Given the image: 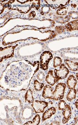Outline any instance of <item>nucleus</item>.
Here are the masks:
<instances>
[{
    "instance_id": "9b49d317",
    "label": "nucleus",
    "mask_w": 78,
    "mask_h": 125,
    "mask_svg": "<svg viewBox=\"0 0 78 125\" xmlns=\"http://www.w3.org/2000/svg\"><path fill=\"white\" fill-rule=\"evenodd\" d=\"M64 62L71 71L75 72L78 71V62H74L69 60H65Z\"/></svg>"
},
{
    "instance_id": "393cba45",
    "label": "nucleus",
    "mask_w": 78,
    "mask_h": 125,
    "mask_svg": "<svg viewBox=\"0 0 78 125\" xmlns=\"http://www.w3.org/2000/svg\"><path fill=\"white\" fill-rule=\"evenodd\" d=\"M76 78H77V79L78 80V73H76Z\"/></svg>"
},
{
    "instance_id": "2eb2a0df",
    "label": "nucleus",
    "mask_w": 78,
    "mask_h": 125,
    "mask_svg": "<svg viewBox=\"0 0 78 125\" xmlns=\"http://www.w3.org/2000/svg\"><path fill=\"white\" fill-rule=\"evenodd\" d=\"M70 17L69 16H67L65 18L61 16H56L55 19L57 22L64 23L68 22L70 20Z\"/></svg>"
},
{
    "instance_id": "4be33fe9",
    "label": "nucleus",
    "mask_w": 78,
    "mask_h": 125,
    "mask_svg": "<svg viewBox=\"0 0 78 125\" xmlns=\"http://www.w3.org/2000/svg\"><path fill=\"white\" fill-rule=\"evenodd\" d=\"M56 31L58 33H61L65 31V28L63 26H57L55 28Z\"/></svg>"
},
{
    "instance_id": "4468645a",
    "label": "nucleus",
    "mask_w": 78,
    "mask_h": 125,
    "mask_svg": "<svg viewBox=\"0 0 78 125\" xmlns=\"http://www.w3.org/2000/svg\"><path fill=\"white\" fill-rule=\"evenodd\" d=\"M40 117L39 115H36L34 117L32 121L28 122L25 123L24 125H38L40 123Z\"/></svg>"
},
{
    "instance_id": "ddd939ff",
    "label": "nucleus",
    "mask_w": 78,
    "mask_h": 125,
    "mask_svg": "<svg viewBox=\"0 0 78 125\" xmlns=\"http://www.w3.org/2000/svg\"><path fill=\"white\" fill-rule=\"evenodd\" d=\"M76 93L77 91L75 89H70L69 92L66 97L67 101L70 102L73 99L76 98Z\"/></svg>"
},
{
    "instance_id": "aec40b11",
    "label": "nucleus",
    "mask_w": 78,
    "mask_h": 125,
    "mask_svg": "<svg viewBox=\"0 0 78 125\" xmlns=\"http://www.w3.org/2000/svg\"><path fill=\"white\" fill-rule=\"evenodd\" d=\"M38 79L40 81H42L45 80V75L43 72H40L37 75Z\"/></svg>"
},
{
    "instance_id": "1a4fd4ad",
    "label": "nucleus",
    "mask_w": 78,
    "mask_h": 125,
    "mask_svg": "<svg viewBox=\"0 0 78 125\" xmlns=\"http://www.w3.org/2000/svg\"><path fill=\"white\" fill-rule=\"evenodd\" d=\"M77 83L78 81L75 77L73 75H70L67 80V84L68 88L69 89H75Z\"/></svg>"
},
{
    "instance_id": "5701e85b",
    "label": "nucleus",
    "mask_w": 78,
    "mask_h": 125,
    "mask_svg": "<svg viewBox=\"0 0 78 125\" xmlns=\"http://www.w3.org/2000/svg\"><path fill=\"white\" fill-rule=\"evenodd\" d=\"M50 125H60V123L59 122L55 121L52 122L51 123Z\"/></svg>"
},
{
    "instance_id": "9d476101",
    "label": "nucleus",
    "mask_w": 78,
    "mask_h": 125,
    "mask_svg": "<svg viewBox=\"0 0 78 125\" xmlns=\"http://www.w3.org/2000/svg\"><path fill=\"white\" fill-rule=\"evenodd\" d=\"M65 28L67 31L78 30V19L69 22L65 25Z\"/></svg>"
},
{
    "instance_id": "7ed1b4c3",
    "label": "nucleus",
    "mask_w": 78,
    "mask_h": 125,
    "mask_svg": "<svg viewBox=\"0 0 78 125\" xmlns=\"http://www.w3.org/2000/svg\"><path fill=\"white\" fill-rule=\"evenodd\" d=\"M69 73V70L64 64H61L59 69H55L54 70L55 76L58 81L60 80L66 78Z\"/></svg>"
},
{
    "instance_id": "f03ea898",
    "label": "nucleus",
    "mask_w": 78,
    "mask_h": 125,
    "mask_svg": "<svg viewBox=\"0 0 78 125\" xmlns=\"http://www.w3.org/2000/svg\"><path fill=\"white\" fill-rule=\"evenodd\" d=\"M66 87L67 85L64 83H58L56 86L54 91V97L52 99L57 101H60L63 99Z\"/></svg>"
},
{
    "instance_id": "20e7f679",
    "label": "nucleus",
    "mask_w": 78,
    "mask_h": 125,
    "mask_svg": "<svg viewBox=\"0 0 78 125\" xmlns=\"http://www.w3.org/2000/svg\"><path fill=\"white\" fill-rule=\"evenodd\" d=\"M48 103L43 101L36 100L34 101L32 104V106L36 113H43L45 109L48 106Z\"/></svg>"
},
{
    "instance_id": "423d86ee",
    "label": "nucleus",
    "mask_w": 78,
    "mask_h": 125,
    "mask_svg": "<svg viewBox=\"0 0 78 125\" xmlns=\"http://www.w3.org/2000/svg\"><path fill=\"white\" fill-rule=\"evenodd\" d=\"M62 114L64 116L62 122L63 124H65L68 121L71 115V107L69 105H67L66 109L62 112Z\"/></svg>"
},
{
    "instance_id": "6ab92c4d",
    "label": "nucleus",
    "mask_w": 78,
    "mask_h": 125,
    "mask_svg": "<svg viewBox=\"0 0 78 125\" xmlns=\"http://www.w3.org/2000/svg\"><path fill=\"white\" fill-rule=\"evenodd\" d=\"M67 7H62L59 9L57 11V14L58 15L64 16L66 15L68 10Z\"/></svg>"
},
{
    "instance_id": "412c9836",
    "label": "nucleus",
    "mask_w": 78,
    "mask_h": 125,
    "mask_svg": "<svg viewBox=\"0 0 78 125\" xmlns=\"http://www.w3.org/2000/svg\"><path fill=\"white\" fill-rule=\"evenodd\" d=\"M69 16L73 19H78V11H73L69 12Z\"/></svg>"
},
{
    "instance_id": "a211bd4d",
    "label": "nucleus",
    "mask_w": 78,
    "mask_h": 125,
    "mask_svg": "<svg viewBox=\"0 0 78 125\" xmlns=\"http://www.w3.org/2000/svg\"><path fill=\"white\" fill-rule=\"evenodd\" d=\"M62 61L61 58L59 57H56L54 59V67L55 68L60 66L61 65Z\"/></svg>"
},
{
    "instance_id": "0eeeda50",
    "label": "nucleus",
    "mask_w": 78,
    "mask_h": 125,
    "mask_svg": "<svg viewBox=\"0 0 78 125\" xmlns=\"http://www.w3.org/2000/svg\"><path fill=\"white\" fill-rule=\"evenodd\" d=\"M45 80L47 83L51 86H53L56 83L58 82L55 76H54L52 70H50L48 71Z\"/></svg>"
},
{
    "instance_id": "f3484780",
    "label": "nucleus",
    "mask_w": 78,
    "mask_h": 125,
    "mask_svg": "<svg viewBox=\"0 0 78 125\" xmlns=\"http://www.w3.org/2000/svg\"><path fill=\"white\" fill-rule=\"evenodd\" d=\"M67 105L68 104L64 100H60L58 104V109L59 110L64 111L67 107Z\"/></svg>"
},
{
    "instance_id": "a878e982",
    "label": "nucleus",
    "mask_w": 78,
    "mask_h": 125,
    "mask_svg": "<svg viewBox=\"0 0 78 125\" xmlns=\"http://www.w3.org/2000/svg\"></svg>"
},
{
    "instance_id": "bb28decb",
    "label": "nucleus",
    "mask_w": 78,
    "mask_h": 125,
    "mask_svg": "<svg viewBox=\"0 0 78 125\" xmlns=\"http://www.w3.org/2000/svg\"></svg>"
},
{
    "instance_id": "f8f14e48",
    "label": "nucleus",
    "mask_w": 78,
    "mask_h": 125,
    "mask_svg": "<svg viewBox=\"0 0 78 125\" xmlns=\"http://www.w3.org/2000/svg\"><path fill=\"white\" fill-rule=\"evenodd\" d=\"M25 101H27L30 103H32L34 101L32 91L31 89H29L27 90L25 96Z\"/></svg>"
},
{
    "instance_id": "dca6fc26",
    "label": "nucleus",
    "mask_w": 78,
    "mask_h": 125,
    "mask_svg": "<svg viewBox=\"0 0 78 125\" xmlns=\"http://www.w3.org/2000/svg\"><path fill=\"white\" fill-rule=\"evenodd\" d=\"M44 86V84L43 83H39L37 80H34V86L35 90L37 91H41Z\"/></svg>"
},
{
    "instance_id": "f257e3e1",
    "label": "nucleus",
    "mask_w": 78,
    "mask_h": 125,
    "mask_svg": "<svg viewBox=\"0 0 78 125\" xmlns=\"http://www.w3.org/2000/svg\"><path fill=\"white\" fill-rule=\"evenodd\" d=\"M53 58V55L49 51L43 52L40 57V68L43 70L48 69V64L50 61Z\"/></svg>"
},
{
    "instance_id": "39448f33",
    "label": "nucleus",
    "mask_w": 78,
    "mask_h": 125,
    "mask_svg": "<svg viewBox=\"0 0 78 125\" xmlns=\"http://www.w3.org/2000/svg\"><path fill=\"white\" fill-rule=\"evenodd\" d=\"M42 97L45 99H52L54 97V91L52 87L49 85H45L43 89Z\"/></svg>"
},
{
    "instance_id": "6e6552de",
    "label": "nucleus",
    "mask_w": 78,
    "mask_h": 125,
    "mask_svg": "<svg viewBox=\"0 0 78 125\" xmlns=\"http://www.w3.org/2000/svg\"><path fill=\"white\" fill-rule=\"evenodd\" d=\"M56 111V110L55 108L53 107L48 109L43 114L42 121H45L47 119L50 118L53 115L55 114Z\"/></svg>"
},
{
    "instance_id": "b1692460",
    "label": "nucleus",
    "mask_w": 78,
    "mask_h": 125,
    "mask_svg": "<svg viewBox=\"0 0 78 125\" xmlns=\"http://www.w3.org/2000/svg\"><path fill=\"white\" fill-rule=\"evenodd\" d=\"M75 107L78 109V99H77V101L75 102Z\"/></svg>"
}]
</instances>
